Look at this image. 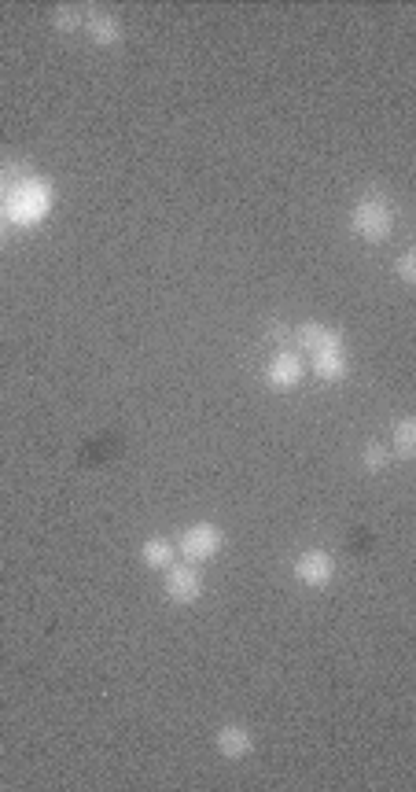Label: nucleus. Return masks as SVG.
<instances>
[{
  "label": "nucleus",
  "mask_w": 416,
  "mask_h": 792,
  "mask_svg": "<svg viewBox=\"0 0 416 792\" xmlns=\"http://www.w3.org/2000/svg\"><path fill=\"white\" fill-rule=\"evenodd\" d=\"M56 207V185L41 174H26L4 192V222L15 229H37Z\"/></svg>",
  "instance_id": "1"
},
{
  "label": "nucleus",
  "mask_w": 416,
  "mask_h": 792,
  "mask_svg": "<svg viewBox=\"0 0 416 792\" xmlns=\"http://www.w3.org/2000/svg\"><path fill=\"white\" fill-rule=\"evenodd\" d=\"M394 222H398V210L380 192H369L350 207V233L365 244H387L394 236Z\"/></svg>",
  "instance_id": "2"
},
{
  "label": "nucleus",
  "mask_w": 416,
  "mask_h": 792,
  "mask_svg": "<svg viewBox=\"0 0 416 792\" xmlns=\"http://www.w3.org/2000/svg\"><path fill=\"white\" fill-rule=\"evenodd\" d=\"M225 549V531L210 520H199V524L185 527L181 538H177V557L188 560V564H210Z\"/></svg>",
  "instance_id": "3"
},
{
  "label": "nucleus",
  "mask_w": 416,
  "mask_h": 792,
  "mask_svg": "<svg viewBox=\"0 0 416 792\" xmlns=\"http://www.w3.org/2000/svg\"><path fill=\"white\" fill-rule=\"evenodd\" d=\"M162 594L170 605H196L199 597L207 594V579L199 564H188V560H174L166 575H162Z\"/></svg>",
  "instance_id": "4"
},
{
  "label": "nucleus",
  "mask_w": 416,
  "mask_h": 792,
  "mask_svg": "<svg viewBox=\"0 0 416 792\" xmlns=\"http://www.w3.org/2000/svg\"><path fill=\"white\" fill-rule=\"evenodd\" d=\"M336 557L328 549H302L295 557V579H299L306 590H328L336 583Z\"/></svg>",
  "instance_id": "5"
},
{
  "label": "nucleus",
  "mask_w": 416,
  "mask_h": 792,
  "mask_svg": "<svg viewBox=\"0 0 416 792\" xmlns=\"http://www.w3.org/2000/svg\"><path fill=\"white\" fill-rule=\"evenodd\" d=\"M310 376V369H306V358H302L299 350H280L277 358L266 365V384L269 391H295V387L302 384Z\"/></svg>",
  "instance_id": "6"
},
{
  "label": "nucleus",
  "mask_w": 416,
  "mask_h": 792,
  "mask_svg": "<svg viewBox=\"0 0 416 792\" xmlns=\"http://www.w3.org/2000/svg\"><path fill=\"white\" fill-rule=\"evenodd\" d=\"M85 34L96 48H115L126 37V30H122V19L107 8H85Z\"/></svg>",
  "instance_id": "7"
},
{
  "label": "nucleus",
  "mask_w": 416,
  "mask_h": 792,
  "mask_svg": "<svg viewBox=\"0 0 416 792\" xmlns=\"http://www.w3.org/2000/svg\"><path fill=\"white\" fill-rule=\"evenodd\" d=\"M291 339L299 343V354H321V350H339L343 347V336H339L336 328L321 325V321H302L295 332H291Z\"/></svg>",
  "instance_id": "8"
},
{
  "label": "nucleus",
  "mask_w": 416,
  "mask_h": 792,
  "mask_svg": "<svg viewBox=\"0 0 416 792\" xmlns=\"http://www.w3.org/2000/svg\"><path fill=\"white\" fill-rule=\"evenodd\" d=\"M214 748L221 752V759H229V763H240V759L255 756V734L240 723H225L214 737Z\"/></svg>",
  "instance_id": "9"
},
{
  "label": "nucleus",
  "mask_w": 416,
  "mask_h": 792,
  "mask_svg": "<svg viewBox=\"0 0 416 792\" xmlns=\"http://www.w3.org/2000/svg\"><path fill=\"white\" fill-rule=\"evenodd\" d=\"M306 369H310V376H313V380H321V384H343V380H347V373H350L343 347L313 354L310 362H306Z\"/></svg>",
  "instance_id": "10"
},
{
  "label": "nucleus",
  "mask_w": 416,
  "mask_h": 792,
  "mask_svg": "<svg viewBox=\"0 0 416 792\" xmlns=\"http://www.w3.org/2000/svg\"><path fill=\"white\" fill-rule=\"evenodd\" d=\"M177 560V542L174 538H162V535H155V538H148L144 546H140V564L144 568H151V571H166L170 564Z\"/></svg>",
  "instance_id": "11"
},
{
  "label": "nucleus",
  "mask_w": 416,
  "mask_h": 792,
  "mask_svg": "<svg viewBox=\"0 0 416 792\" xmlns=\"http://www.w3.org/2000/svg\"><path fill=\"white\" fill-rule=\"evenodd\" d=\"M391 454L398 457V461H413L416 457V420L413 417H402L398 424H394Z\"/></svg>",
  "instance_id": "12"
},
{
  "label": "nucleus",
  "mask_w": 416,
  "mask_h": 792,
  "mask_svg": "<svg viewBox=\"0 0 416 792\" xmlns=\"http://www.w3.org/2000/svg\"><path fill=\"white\" fill-rule=\"evenodd\" d=\"M52 30L56 34H78V30H85V8L81 4H59V8H52Z\"/></svg>",
  "instance_id": "13"
},
{
  "label": "nucleus",
  "mask_w": 416,
  "mask_h": 792,
  "mask_svg": "<svg viewBox=\"0 0 416 792\" xmlns=\"http://www.w3.org/2000/svg\"><path fill=\"white\" fill-rule=\"evenodd\" d=\"M387 461H391V446H383V443H369V446H365V454H361V468H365V472H372V476H376V472H383V468H387Z\"/></svg>",
  "instance_id": "14"
},
{
  "label": "nucleus",
  "mask_w": 416,
  "mask_h": 792,
  "mask_svg": "<svg viewBox=\"0 0 416 792\" xmlns=\"http://www.w3.org/2000/svg\"><path fill=\"white\" fill-rule=\"evenodd\" d=\"M398 280H402L405 288L416 284V251H402V258H398Z\"/></svg>",
  "instance_id": "15"
},
{
  "label": "nucleus",
  "mask_w": 416,
  "mask_h": 792,
  "mask_svg": "<svg viewBox=\"0 0 416 792\" xmlns=\"http://www.w3.org/2000/svg\"><path fill=\"white\" fill-rule=\"evenodd\" d=\"M266 336L273 339V343H288V336H291V328L284 325V321H273V325L266 328Z\"/></svg>",
  "instance_id": "16"
},
{
  "label": "nucleus",
  "mask_w": 416,
  "mask_h": 792,
  "mask_svg": "<svg viewBox=\"0 0 416 792\" xmlns=\"http://www.w3.org/2000/svg\"><path fill=\"white\" fill-rule=\"evenodd\" d=\"M4 192H8V177H4V170H0V203H4Z\"/></svg>",
  "instance_id": "17"
},
{
  "label": "nucleus",
  "mask_w": 416,
  "mask_h": 792,
  "mask_svg": "<svg viewBox=\"0 0 416 792\" xmlns=\"http://www.w3.org/2000/svg\"><path fill=\"white\" fill-rule=\"evenodd\" d=\"M0 240H4V214H0Z\"/></svg>",
  "instance_id": "18"
}]
</instances>
